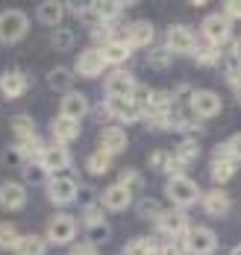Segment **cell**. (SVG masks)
<instances>
[{"mask_svg": "<svg viewBox=\"0 0 241 255\" xmlns=\"http://www.w3.org/2000/svg\"><path fill=\"white\" fill-rule=\"evenodd\" d=\"M29 88V79L21 74V71H6L3 77H0V94L6 97V100H18V97H24Z\"/></svg>", "mask_w": 241, "mask_h": 255, "instance_id": "cell-16", "label": "cell"}, {"mask_svg": "<svg viewBox=\"0 0 241 255\" xmlns=\"http://www.w3.org/2000/svg\"><path fill=\"white\" fill-rule=\"evenodd\" d=\"M103 71H106V62H103V56H100L97 47H88V50H82L77 56V74L80 77L94 79V77H100Z\"/></svg>", "mask_w": 241, "mask_h": 255, "instance_id": "cell-12", "label": "cell"}, {"mask_svg": "<svg viewBox=\"0 0 241 255\" xmlns=\"http://www.w3.org/2000/svg\"><path fill=\"white\" fill-rule=\"evenodd\" d=\"M74 238H77V220L71 217V214H53L50 220H47V241L56 244V247H62V244H74Z\"/></svg>", "mask_w": 241, "mask_h": 255, "instance_id": "cell-3", "label": "cell"}, {"mask_svg": "<svg viewBox=\"0 0 241 255\" xmlns=\"http://www.w3.org/2000/svg\"><path fill=\"white\" fill-rule=\"evenodd\" d=\"M147 65H150V68H168V65H171V53H168V47H156V50L147 53Z\"/></svg>", "mask_w": 241, "mask_h": 255, "instance_id": "cell-37", "label": "cell"}, {"mask_svg": "<svg viewBox=\"0 0 241 255\" xmlns=\"http://www.w3.org/2000/svg\"><path fill=\"white\" fill-rule=\"evenodd\" d=\"M188 106H191V115L197 121H206V118H215L221 112V97L215 91H194Z\"/></svg>", "mask_w": 241, "mask_h": 255, "instance_id": "cell-9", "label": "cell"}, {"mask_svg": "<svg viewBox=\"0 0 241 255\" xmlns=\"http://www.w3.org/2000/svg\"><path fill=\"white\" fill-rule=\"evenodd\" d=\"M135 77L130 71H124V68H115L112 74L106 77V94L109 97H133L135 91Z\"/></svg>", "mask_w": 241, "mask_h": 255, "instance_id": "cell-11", "label": "cell"}, {"mask_svg": "<svg viewBox=\"0 0 241 255\" xmlns=\"http://www.w3.org/2000/svg\"><path fill=\"white\" fill-rule=\"evenodd\" d=\"M233 59L241 65V38H236V41H233Z\"/></svg>", "mask_w": 241, "mask_h": 255, "instance_id": "cell-48", "label": "cell"}, {"mask_svg": "<svg viewBox=\"0 0 241 255\" xmlns=\"http://www.w3.org/2000/svg\"><path fill=\"white\" fill-rule=\"evenodd\" d=\"M71 255H100V253H97V247H94V244L80 241V244H74V247H71Z\"/></svg>", "mask_w": 241, "mask_h": 255, "instance_id": "cell-44", "label": "cell"}, {"mask_svg": "<svg viewBox=\"0 0 241 255\" xmlns=\"http://www.w3.org/2000/svg\"><path fill=\"white\" fill-rule=\"evenodd\" d=\"M106 112L109 118H115V121H121V124H135V121H141L144 115L135 109V103L130 97H106Z\"/></svg>", "mask_w": 241, "mask_h": 255, "instance_id": "cell-10", "label": "cell"}, {"mask_svg": "<svg viewBox=\"0 0 241 255\" xmlns=\"http://www.w3.org/2000/svg\"><path fill=\"white\" fill-rule=\"evenodd\" d=\"M21 241L15 223H0V250H15V244Z\"/></svg>", "mask_w": 241, "mask_h": 255, "instance_id": "cell-33", "label": "cell"}, {"mask_svg": "<svg viewBox=\"0 0 241 255\" xmlns=\"http://www.w3.org/2000/svg\"><path fill=\"white\" fill-rule=\"evenodd\" d=\"M38 164L44 167V173L59 176L62 170L71 167V150L62 147V144H50V147H44V153H41V161H38Z\"/></svg>", "mask_w": 241, "mask_h": 255, "instance_id": "cell-8", "label": "cell"}, {"mask_svg": "<svg viewBox=\"0 0 241 255\" xmlns=\"http://www.w3.org/2000/svg\"><path fill=\"white\" fill-rule=\"evenodd\" d=\"M156 38V29L150 21H135V24L127 26V44L130 47H150Z\"/></svg>", "mask_w": 241, "mask_h": 255, "instance_id": "cell-19", "label": "cell"}, {"mask_svg": "<svg viewBox=\"0 0 241 255\" xmlns=\"http://www.w3.org/2000/svg\"><path fill=\"white\" fill-rule=\"evenodd\" d=\"M9 127H12V135H15L18 141H27V138L35 135V124H32V118H29V115H15Z\"/></svg>", "mask_w": 241, "mask_h": 255, "instance_id": "cell-29", "label": "cell"}, {"mask_svg": "<svg viewBox=\"0 0 241 255\" xmlns=\"http://www.w3.org/2000/svg\"><path fill=\"white\" fill-rule=\"evenodd\" d=\"M50 47H53V50H71V47H74V32H71V29H53Z\"/></svg>", "mask_w": 241, "mask_h": 255, "instance_id": "cell-36", "label": "cell"}, {"mask_svg": "<svg viewBox=\"0 0 241 255\" xmlns=\"http://www.w3.org/2000/svg\"><path fill=\"white\" fill-rule=\"evenodd\" d=\"M233 176H236V164H233V161H212V179L218 185L230 182Z\"/></svg>", "mask_w": 241, "mask_h": 255, "instance_id": "cell-35", "label": "cell"}, {"mask_svg": "<svg viewBox=\"0 0 241 255\" xmlns=\"http://www.w3.org/2000/svg\"><path fill=\"white\" fill-rule=\"evenodd\" d=\"M18 153H21V158H24L27 164H32V161H41L44 144L38 141V135H32V138H27V141H18Z\"/></svg>", "mask_w": 241, "mask_h": 255, "instance_id": "cell-27", "label": "cell"}, {"mask_svg": "<svg viewBox=\"0 0 241 255\" xmlns=\"http://www.w3.org/2000/svg\"><path fill=\"white\" fill-rule=\"evenodd\" d=\"M118 185H124V188H135V185H141V176H138V170H124Z\"/></svg>", "mask_w": 241, "mask_h": 255, "instance_id": "cell-46", "label": "cell"}, {"mask_svg": "<svg viewBox=\"0 0 241 255\" xmlns=\"http://www.w3.org/2000/svg\"><path fill=\"white\" fill-rule=\"evenodd\" d=\"M35 18H38L41 24H47V26H56L62 18H65V6H62V3H56V0H47V3H41V6H38Z\"/></svg>", "mask_w": 241, "mask_h": 255, "instance_id": "cell-23", "label": "cell"}, {"mask_svg": "<svg viewBox=\"0 0 241 255\" xmlns=\"http://www.w3.org/2000/svg\"><path fill=\"white\" fill-rule=\"evenodd\" d=\"M44 238H38V235H21V241L15 244V255H44Z\"/></svg>", "mask_w": 241, "mask_h": 255, "instance_id": "cell-26", "label": "cell"}, {"mask_svg": "<svg viewBox=\"0 0 241 255\" xmlns=\"http://www.w3.org/2000/svg\"><path fill=\"white\" fill-rule=\"evenodd\" d=\"M138 214L141 217H147V220H159V214H162V208L156 200H141V205H138Z\"/></svg>", "mask_w": 241, "mask_h": 255, "instance_id": "cell-38", "label": "cell"}, {"mask_svg": "<svg viewBox=\"0 0 241 255\" xmlns=\"http://www.w3.org/2000/svg\"><path fill=\"white\" fill-rule=\"evenodd\" d=\"M29 32V18L21 9H6L0 15V41L3 44H15Z\"/></svg>", "mask_w": 241, "mask_h": 255, "instance_id": "cell-2", "label": "cell"}, {"mask_svg": "<svg viewBox=\"0 0 241 255\" xmlns=\"http://www.w3.org/2000/svg\"><path fill=\"white\" fill-rule=\"evenodd\" d=\"M50 135L56 138V144L68 147L71 141L80 138V121H71V118H65V115H56L53 124H50Z\"/></svg>", "mask_w": 241, "mask_h": 255, "instance_id": "cell-15", "label": "cell"}, {"mask_svg": "<svg viewBox=\"0 0 241 255\" xmlns=\"http://www.w3.org/2000/svg\"><path fill=\"white\" fill-rule=\"evenodd\" d=\"M103 214H106V211H103V205H85V208H82V226H85V229H91V226H100V223H106V220H103Z\"/></svg>", "mask_w": 241, "mask_h": 255, "instance_id": "cell-34", "label": "cell"}, {"mask_svg": "<svg viewBox=\"0 0 241 255\" xmlns=\"http://www.w3.org/2000/svg\"><path fill=\"white\" fill-rule=\"evenodd\" d=\"M224 15H227L230 21H241V0H230V3H224Z\"/></svg>", "mask_w": 241, "mask_h": 255, "instance_id": "cell-43", "label": "cell"}, {"mask_svg": "<svg viewBox=\"0 0 241 255\" xmlns=\"http://www.w3.org/2000/svg\"><path fill=\"white\" fill-rule=\"evenodd\" d=\"M168 161H171V153H165V150H153L150 153V167L153 170H168Z\"/></svg>", "mask_w": 241, "mask_h": 255, "instance_id": "cell-41", "label": "cell"}, {"mask_svg": "<svg viewBox=\"0 0 241 255\" xmlns=\"http://www.w3.org/2000/svg\"><path fill=\"white\" fill-rule=\"evenodd\" d=\"M85 112H88L85 94H80V91H68V94L62 97L59 115H65V118H71V121H80V118H85Z\"/></svg>", "mask_w": 241, "mask_h": 255, "instance_id": "cell-20", "label": "cell"}, {"mask_svg": "<svg viewBox=\"0 0 241 255\" xmlns=\"http://www.w3.org/2000/svg\"><path fill=\"white\" fill-rule=\"evenodd\" d=\"M124 255H156V247L150 238H135L124 247Z\"/></svg>", "mask_w": 241, "mask_h": 255, "instance_id": "cell-32", "label": "cell"}, {"mask_svg": "<svg viewBox=\"0 0 241 255\" xmlns=\"http://www.w3.org/2000/svg\"><path fill=\"white\" fill-rule=\"evenodd\" d=\"M236 100H239V103H241V88H236Z\"/></svg>", "mask_w": 241, "mask_h": 255, "instance_id": "cell-50", "label": "cell"}, {"mask_svg": "<svg viewBox=\"0 0 241 255\" xmlns=\"http://www.w3.org/2000/svg\"><path fill=\"white\" fill-rule=\"evenodd\" d=\"M130 203H133V191L124 188V185H118V182L109 185L106 191H103V200H100L103 211H127Z\"/></svg>", "mask_w": 241, "mask_h": 255, "instance_id": "cell-13", "label": "cell"}, {"mask_svg": "<svg viewBox=\"0 0 241 255\" xmlns=\"http://www.w3.org/2000/svg\"><path fill=\"white\" fill-rule=\"evenodd\" d=\"M24 176H27L29 182H38V179L44 176V167H41L38 161H32V164H24Z\"/></svg>", "mask_w": 241, "mask_h": 255, "instance_id": "cell-45", "label": "cell"}, {"mask_svg": "<svg viewBox=\"0 0 241 255\" xmlns=\"http://www.w3.org/2000/svg\"><path fill=\"white\" fill-rule=\"evenodd\" d=\"M165 197L177 205V208H186V205H194L197 200H200V188H197L194 179L174 176V179L165 182Z\"/></svg>", "mask_w": 241, "mask_h": 255, "instance_id": "cell-1", "label": "cell"}, {"mask_svg": "<svg viewBox=\"0 0 241 255\" xmlns=\"http://www.w3.org/2000/svg\"><path fill=\"white\" fill-rule=\"evenodd\" d=\"M194 56H197V62H200V65H206V68H212V65L221 62V50H218V44L206 41V38H197Z\"/></svg>", "mask_w": 241, "mask_h": 255, "instance_id": "cell-25", "label": "cell"}, {"mask_svg": "<svg viewBox=\"0 0 241 255\" xmlns=\"http://www.w3.org/2000/svg\"><path fill=\"white\" fill-rule=\"evenodd\" d=\"M156 226H159L162 235H168V238H177L180 232H188L186 211H183V208H168V211H162L159 220H156Z\"/></svg>", "mask_w": 241, "mask_h": 255, "instance_id": "cell-14", "label": "cell"}, {"mask_svg": "<svg viewBox=\"0 0 241 255\" xmlns=\"http://www.w3.org/2000/svg\"><path fill=\"white\" fill-rule=\"evenodd\" d=\"M153 94H156L153 88H147V85H135V91H133L130 100L135 103V109H138L141 115H147V109L153 106Z\"/></svg>", "mask_w": 241, "mask_h": 255, "instance_id": "cell-31", "label": "cell"}, {"mask_svg": "<svg viewBox=\"0 0 241 255\" xmlns=\"http://www.w3.org/2000/svg\"><path fill=\"white\" fill-rule=\"evenodd\" d=\"M165 47L168 53L174 56V53H194L197 47V35H194V29L186 24H174L168 29V35H165Z\"/></svg>", "mask_w": 241, "mask_h": 255, "instance_id": "cell-6", "label": "cell"}, {"mask_svg": "<svg viewBox=\"0 0 241 255\" xmlns=\"http://www.w3.org/2000/svg\"><path fill=\"white\" fill-rule=\"evenodd\" d=\"M203 211H206L209 217H224V214L230 211V194L221 191V188L209 191V194L203 197Z\"/></svg>", "mask_w": 241, "mask_h": 255, "instance_id": "cell-21", "label": "cell"}, {"mask_svg": "<svg viewBox=\"0 0 241 255\" xmlns=\"http://www.w3.org/2000/svg\"><path fill=\"white\" fill-rule=\"evenodd\" d=\"M197 155H200V144H197L194 138H183V141L177 144V150H174V158H177L183 167L194 164V161H197Z\"/></svg>", "mask_w": 241, "mask_h": 255, "instance_id": "cell-24", "label": "cell"}, {"mask_svg": "<svg viewBox=\"0 0 241 255\" xmlns=\"http://www.w3.org/2000/svg\"><path fill=\"white\" fill-rule=\"evenodd\" d=\"M77 194H80V185H77L74 176H50L47 179V197H50V203L68 205L77 200Z\"/></svg>", "mask_w": 241, "mask_h": 255, "instance_id": "cell-5", "label": "cell"}, {"mask_svg": "<svg viewBox=\"0 0 241 255\" xmlns=\"http://www.w3.org/2000/svg\"><path fill=\"white\" fill-rule=\"evenodd\" d=\"M24 203H27V188L24 185H18V182H3L0 185V208L18 211V208H24Z\"/></svg>", "mask_w": 241, "mask_h": 255, "instance_id": "cell-17", "label": "cell"}, {"mask_svg": "<svg viewBox=\"0 0 241 255\" xmlns=\"http://www.w3.org/2000/svg\"><path fill=\"white\" fill-rule=\"evenodd\" d=\"M224 147H227V155H230V161H233V164L241 161V135H233Z\"/></svg>", "mask_w": 241, "mask_h": 255, "instance_id": "cell-42", "label": "cell"}, {"mask_svg": "<svg viewBox=\"0 0 241 255\" xmlns=\"http://www.w3.org/2000/svg\"><path fill=\"white\" fill-rule=\"evenodd\" d=\"M3 161H6V164H12V167H15V164H21V161H24V158H21V153H18V147H9V150H6V153H3Z\"/></svg>", "mask_w": 241, "mask_h": 255, "instance_id": "cell-47", "label": "cell"}, {"mask_svg": "<svg viewBox=\"0 0 241 255\" xmlns=\"http://www.w3.org/2000/svg\"><path fill=\"white\" fill-rule=\"evenodd\" d=\"M156 253H159V255H183V253H186V247H183L180 241H174V238H171V241H165V244L156 247Z\"/></svg>", "mask_w": 241, "mask_h": 255, "instance_id": "cell-40", "label": "cell"}, {"mask_svg": "<svg viewBox=\"0 0 241 255\" xmlns=\"http://www.w3.org/2000/svg\"><path fill=\"white\" fill-rule=\"evenodd\" d=\"M97 50H100V56H103L106 65H124V62L133 56V47L124 44V41H109V44L97 47Z\"/></svg>", "mask_w": 241, "mask_h": 255, "instance_id": "cell-22", "label": "cell"}, {"mask_svg": "<svg viewBox=\"0 0 241 255\" xmlns=\"http://www.w3.org/2000/svg\"><path fill=\"white\" fill-rule=\"evenodd\" d=\"M186 253L188 255H212L215 247H218V238H215L212 229H206V226H191L186 232Z\"/></svg>", "mask_w": 241, "mask_h": 255, "instance_id": "cell-4", "label": "cell"}, {"mask_svg": "<svg viewBox=\"0 0 241 255\" xmlns=\"http://www.w3.org/2000/svg\"><path fill=\"white\" fill-rule=\"evenodd\" d=\"M230 255H241V244H239V247H236V250H233Z\"/></svg>", "mask_w": 241, "mask_h": 255, "instance_id": "cell-49", "label": "cell"}, {"mask_svg": "<svg viewBox=\"0 0 241 255\" xmlns=\"http://www.w3.org/2000/svg\"><path fill=\"white\" fill-rule=\"evenodd\" d=\"M109 235H112V232H109L106 223H100V226H91V229H88V244H94V247H97V244L109 241Z\"/></svg>", "mask_w": 241, "mask_h": 255, "instance_id": "cell-39", "label": "cell"}, {"mask_svg": "<svg viewBox=\"0 0 241 255\" xmlns=\"http://www.w3.org/2000/svg\"><path fill=\"white\" fill-rule=\"evenodd\" d=\"M109 167H112V155H106V153H91L88 158H85V170L91 173V176H103Z\"/></svg>", "mask_w": 241, "mask_h": 255, "instance_id": "cell-30", "label": "cell"}, {"mask_svg": "<svg viewBox=\"0 0 241 255\" xmlns=\"http://www.w3.org/2000/svg\"><path fill=\"white\" fill-rule=\"evenodd\" d=\"M230 35H233V21H230L224 12L203 18V38H206V41H212V44L221 47L224 41H230Z\"/></svg>", "mask_w": 241, "mask_h": 255, "instance_id": "cell-7", "label": "cell"}, {"mask_svg": "<svg viewBox=\"0 0 241 255\" xmlns=\"http://www.w3.org/2000/svg\"><path fill=\"white\" fill-rule=\"evenodd\" d=\"M127 150V132L121 127H106L100 129V153L106 155H118Z\"/></svg>", "mask_w": 241, "mask_h": 255, "instance_id": "cell-18", "label": "cell"}, {"mask_svg": "<svg viewBox=\"0 0 241 255\" xmlns=\"http://www.w3.org/2000/svg\"><path fill=\"white\" fill-rule=\"evenodd\" d=\"M47 85L53 88V91H71V85H74V71H68V68H53L50 74H47Z\"/></svg>", "mask_w": 241, "mask_h": 255, "instance_id": "cell-28", "label": "cell"}]
</instances>
